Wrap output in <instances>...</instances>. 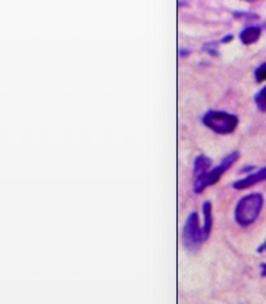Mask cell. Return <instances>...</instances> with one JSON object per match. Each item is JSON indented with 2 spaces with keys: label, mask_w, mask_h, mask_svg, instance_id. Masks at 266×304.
Returning a JSON list of instances; mask_svg holds the SVG:
<instances>
[{
  "label": "cell",
  "mask_w": 266,
  "mask_h": 304,
  "mask_svg": "<svg viewBox=\"0 0 266 304\" xmlns=\"http://www.w3.org/2000/svg\"><path fill=\"white\" fill-rule=\"evenodd\" d=\"M264 205V198L261 194L252 193L243 197L238 202L234 210V217L240 225L247 226L254 223L260 215Z\"/></svg>",
  "instance_id": "6da1fadb"
},
{
  "label": "cell",
  "mask_w": 266,
  "mask_h": 304,
  "mask_svg": "<svg viewBox=\"0 0 266 304\" xmlns=\"http://www.w3.org/2000/svg\"><path fill=\"white\" fill-rule=\"evenodd\" d=\"M202 122L206 127L219 134H229L236 129L238 124V118L233 114L226 111L210 110L204 115Z\"/></svg>",
  "instance_id": "7a4b0ae2"
},
{
  "label": "cell",
  "mask_w": 266,
  "mask_h": 304,
  "mask_svg": "<svg viewBox=\"0 0 266 304\" xmlns=\"http://www.w3.org/2000/svg\"><path fill=\"white\" fill-rule=\"evenodd\" d=\"M237 159H238V152H232L230 155H228L226 157H224L216 168H214L212 170L208 171V173H206L205 175L201 178V179L194 182V192H196V193H201V192H202L206 187L212 186V184H215V183L219 182V179L222 178V175H223V174L226 173V171L228 170V169L230 168L233 164H234V161Z\"/></svg>",
  "instance_id": "3957f363"
},
{
  "label": "cell",
  "mask_w": 266,
  "mask_h": 304,
  "mask_svg": "<svg viewBox=\"0 0 266 304\" xmlns=\"http://www.w3.org/2000/svg\"><path fill=\"white\" fill-rule=\"evenodd\" d=\"M183 244L188 251H197L204 242L202 239V232L200 229L198 225V217H197L196 212H191L190 216L187 217V221L183 228Z\"/></svg>",
  "instance_id": "277c9868"
},
{
  "label": "cell",
  "mask_w": 266,
  "mask_h": 304,
  "mask_svg": "<svg viewBox=\"0 0 266 304\" xmlns=\"http://www.w3.org/2000/svg\"><path fill=\"white\" fill-rule=\"evenodd\" d=\"M264 180H266V168L260 169V170L251 174V175H248V177L244 178V179L238 180V182H236L234 184H233V187H234L236 189H246L252 187L254 184H256V183L264 182Z\"/></svg>",
  "instance_id": "5b68a950"
},
{
  "label": "cell",
  "mask_w": 266,
  "mask_h": 304,
  "mask_svg": "<svg viewBox=\"0 0 266 304\" xmlns=\"http://www.w3.org/2000/svg\"><path fill=\"white\" fill-rule=\"evenodd\" d=\"M212 165V160L205 155H200L196 157L194 164V182L201 179L208 173V169Z\"/></svg>",
  "instance_id": "8992f818"
},
{
  "label": "cell",
  "mask_w": 266,
  "mask_h": 304,
  "mask_svg": "<svg viewBox=\"0 0 266 304\" xmlns=\"http://www.w3.org/2000/svg\"><path fill=\"white\" fill-rule=\"evenodd\" d=\"M202 212H204V226L201 232H202V239L206 241L210 235L212 226V203L206 201L202 205Z\"/></svg>",
  "instance_id": "52a82bcc"
},
{
  "label": "cell",
  "mask_w": 266,
  "mask_h": 304,
  "mask_svg": "<svg viewBox=\"0 0 266 304\" xmlns=\"http://www.w3.org/2000/svg\"><path fill=\"white\" fill-rule=\"evenodd\" d=\"M261 36V28L258 26H251L243 29L240 32V41L246 45H251V43L256 42Z\"/></svg>",
  "instance_id": "ba28073f"
},
{
  "label": "cell",
  "mask_w": 266,
  "mask_h": 304,
  "mask_svg": "<svg viewBox=\"0 0 266 304\" xmlns=\"http://www.w3.org/2000/svg\"><path fill=\"white\" fill-rule=\"evenodd\" d=\"M254 104L258 110L266 111V86L254 95Z\"/></svg>",
  "instance_id": "9c48e42d"
},
{
  "label": "cell",
  "mask_w": 266,
  "mask_h": 304,
  "mask_svg": "<svg viewBox=\"0 0 266 304\" xmlns=\"http://www.w3.org/2000/svg\"><path fill=\"white\" fill-rule=\"evenodd\" d=\"M254 78L258 82H262L266 79V63L261 64L258 69L254 70Z\"/></svg>",
  "instance_id": "30bf717a"
},
{
  "label": "cell",
  "mask_w": 266,
  "mask_h": 304,
  "mask_svg": "<svg viewBox=\"0 0 266 304\" xmlns=\"http://www.w3.org/2000/svg\"><path fill=\"white\" fill-rule=\"evenodd\" d=\"M261 273H262V276L266 278V264H261Z\"/></svg>",
  "instance_id": "8fae6325"
},
{
  "label": "cell",
  "mask_w": 266,
  "mask_h": 304,
  "mask_svg": "<svg viewBox=\"0 0 266 304\" xmlns=\"http://www.w3.org/2000/svg\"><path fill=\"white\" fill-rule=\"evenodd\" d=\"M232 40V36H226V37L223 38V42H228V41Z\"/></svg>",
  "instance_id": "7c38bea8"
},
{
  "label": "cell",
  "mask_w": 266,
  "mask_h": 304,
  "mask_svg": "<svg viewBox=\"0 0 266 304\" xmlns=\"http://www.w3.org/2000/svg\"><path fill=\"white\" fill-rule=\"evenodd\" d=\"M258 251H260V252H261V251H266V242L262 244V247H260V248H258Z\"/></svg>",
  "instance_id": "4fadbf2b"
}]
</instances>
